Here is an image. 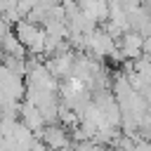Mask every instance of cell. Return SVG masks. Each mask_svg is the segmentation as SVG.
Returning a JSON list of instances; mask_svg holds the SVG:
<instances>
[{
  "instance_id": "1",
  "label": "cell",
  "mask_w": 151,
  "mask_h": 151,
  "mask_svg": "<svg viewBox=\"0 0 151 151\" xmlns=\"http://www.w3.org/2000/svg\"><path fill=\"white\" fill-rule=\"evenodd\" d=\"M120 52H123V57H127V59H142L144 57V35L139 33V31H125L123 33V38H120Z\"/></svg>"
},
{
  "instance_id": "3",
  "label": "cell",
  "mask_w": 151,
  "mask_h": 151,
  "mask_svg": "<svg viewBox=\"0 0 151 151\" xmlns=\"http://www.w3.org/2000/svg\"><path fill=\"white\" fill-rule=\"evenodd\" d=\"M132 151H151V142H149V139H142V137H139Z\"/></svg>"
},
{
  "instance_id": "2",
  "label": "cell",
  "mask_w": 151,
  "mask_h": 151,
  "mask_svg": "<svg viewBox=\"0 0 151 151\" xmlns=\"http://www.w3.org/2000/svg\"><path fill=\"white\" fill-rule=\"evenodd\" d=\"M40 139H45V144H47L50 149L61 151V149H66V146L71 144V132H66V127L52 123V125H45V127H42V137H40Z\"/></svg>"
}]
</instances>
